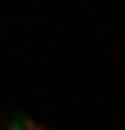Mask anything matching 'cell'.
<instances>
[{
  "instance_id": "cell-1",
  "label": "cell",
  "mask_w": 125,
  "mask_h": 130,
  "mask_svg": "<svg viewBox=\"0 0 125 130\" xmlns=\"http://www.w3.org/2000/svg\"><path fill=\"white\" fill-rule=\"evenodd\" d=\"M0 130H33V121H28V116H19V111H14V116H5V121H0Z\"/></svg>"
},
{
  "instance_id": "cell-2",
  "label": "cell",
  "mask_w": 125,
  "mask_h": 130,
  "mask_svg": "<svg viewBox=\"0 0 125 130\" xmlns=\"http://www.w3.org/2000/svg\"><path fill=\"white\" fill-rule=\"evenodd\" d=\"M33 130H51V125H42V121H33Z\"/></svg>"
}]
</instances>
